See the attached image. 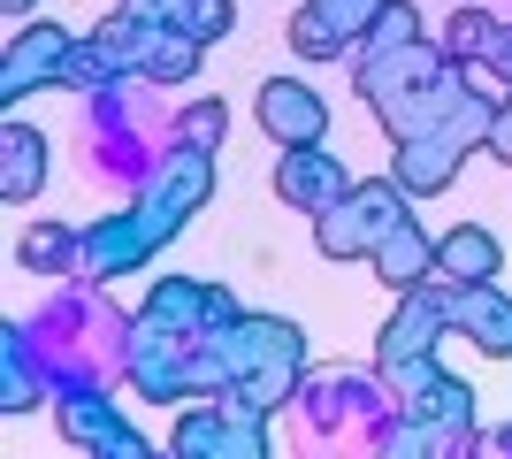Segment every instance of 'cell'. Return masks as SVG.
<instances>
[{
	"label": "cell",
	"instance_id": "19",
	"mask_svg": "<svg viewBox=\"0 0 512 459\" xmlns=\"http://www.w3.org/2000/svg\"><path fill=\"white\" fill-rule=\"evenodd\" d=\"M146 314H153V322H169V329H184V337H207V329H214V284L161 276V284L146 291Z\"/></svg>",
	"mask_w": 512,
	"mask_h": 459
},
{
	"label": "cell",
	"instance_id": "21",
	"mask_svg": "<svg viewBox=\"0 0 512 459\" xmlns=\"http://www.w3.org/2000/svg\"><path fill=\"white\" fill-rule=\"evenodd\" d=\"M123 77H130V62H123V54H115V46L100 39V31L69 46V77H62L69 92H123Z\"/></svg>",
	"mask_w": 512,
	"mask_h": 459
},
{
	"label": "cell",
	"instance_id": "25",
	"mask_svg": "<svg viewBox=\"0 0 512 459\" xmlns=\"http://www.w3.org/2000/svg\"><path fill=\"white\" fill-rule=\"evenodd\" d=\"M0 406H8V414H31V406H39V383H31V360H23V329H8V383H0Z\"/></svg>",
	"mask_w": 512,
	"mask_h": 459
},
{
	"label": "cell",
	"instance_id": "13",
	"mask_svg": "<svg viewBox=\"0 0 512 459\" xmlns=\"http://www.w3.org/2000/svg\"><path fill=\"white\" fill-rule=\"evenodd\" d=\"M451 329H459L474 352L512 360V299L497 284H451Z\"/></svg>",
	"mask_w": 512,
	"mask_h": 459
},
{
	"label": "cell",
	"instance_id": "11",
	"mask_svg": "<svg viewBox=\"0 0 512 459\" xmlns=\"http://www.w3.org/2000/svg\"><path fill=\"white\" fill-rule=\"evenodd\" d=\"M344 192H352V176H344L337 153H321V146H283V161H276V199H283V207L321 215V207H337Z\"/></svg>",
	"mask_w": 512,
	"mask_h": 459
},
{
	"label": "cell",
	"instance_id": "28",
	"mask_svg": "<svg viewBox=\"0 0 512 459\" xmlns=\"http://www.w3.org/2000/svg\"><path fill=\"white\" fill-rule=\"evenodd\" d=\"M0 8H8V16H23V8H31V0H0Z\"/></svg>",
	"mask_w": 512,
	"mask_h": 459
},
{
	"label": "cell",
	"instance_id": "3",
	"mask_svg": "<svg viewBox=\"0 0 512 459\" xmlns=\"http://www.w3.org/2000/svg\"><path fill=\"white\" fill-rule=\"evenodd\" d=\"M207 192H214V153H199V146H169L161 153L153 176H146V192H138V215H146L153 245H169L176 230L207 207Z\"/></svg>",
	"mask_w": 512,
	"mask_h": 459
},
{
	"label": "cell",
	"instance_id": "27",
	"mask_svg": "<svg viewBox=\"0 0 512 459\" xmlns=\"http://www.w3.org/2000/svg\"><path fill=\"white\" fill-rule=\"evenodd\" d=\"M490 153L512 169V92H505V108H497V123H490Z\"/></svg>",
	"mask_w": 512,
	"mask_h": 459
},
{
	"label": "cell",
	"instance_id": "12",
	"mask_svg": "<svg viewBox=\"0 0 512 459\" xmlns=\"http://www.w3.org/2000/svg\"><path fill=\"white\" fill-rule=\"evenodd\" d=\"M161 245H153L146 215L138 207H123V215H100L85 230V276H130V268H146Z\"/></svg>",
	"mask_w": 512,
	"mask_h": 459
},
{
	"label": "cell",
	"instance_id": "9",
	"mask_svg": "<svg viewBox=\"0 0 512 459\" xmlns=\"http://www.w3.org/2000/svg\"><path fill=\"white\" fill-rule=\"evenodd\" d=\"M62 437L77 444V452H92V459H146V437L115 414V398L85 391V383L62 391Z\"/></svg>",
	"mask_w": 512,
	"mask_h": 459
},
{
	"label": "cell",
	"instance_id": "1",
	"mask_svg": "<svg viewBox=\"0 0 512 459\" xmlns=\"http://www.w3.org/2000/svg\"><path fill=\"white\" fill-rule=\"evenodd\" d=\"M406 199L413 192L398 184V176H367V184H352L337 207H321V215H314L321 261H367V253L406 222Z\"/></svg>",
	"mask_w": 512,
	"mask_h": 459
},
{
	"label": "cell",
	"instance_id": "22",
	"mask_svg": "<svg viewBox=\"0 0 512 459\" xmlns=\"http://www.w3.org/2000/svg\"><path fill=\"white\" fill-rule=\"evenodd\" d=\"M497 31H505V23H497L490 8H459V16L444 23V54H451V62H490Z\"/></svg>",
	"mask_w": 512,
	"mask_h": 459
},
{
	"label": "cell",
	"instance_id": "6",
	"mask_svg": "<svg viewBox=\"0 0 512 459\" xmlns=\"http://www.w3.org/2000/svg\"><path fill=\"white\" fill-rule=\"evenodd\" d=\"M451 329V284L436 276V284H413L398 291V314H390L383 345H375V368H398V360H428V352L444 345Z\"/></svg>",
	"mask_w": 512,
	"mask_h": 459
},
{
	"label": "cell",
	"instance_id": "18",
	"mask_svg": "<svg viewBox=\"0 0 512 459\" xmlns=\"http://www.w3.org/2000/svg\"><path fill=\"white\" fill-rule=\"evenodd\" d=\"M46 184V138L31 123H0V199L8 207H31Z\"/></svg>",
	"mask_w": 512,
	"mask_h": 459
},
{
	"label": "cell",
	"instance_id": "5",
	"mask_svg": "<svg viewBox=\"0 0 512 459\" xmlns=\"http://www.w3.org/2000/svg\"><path fill=\"white\" fill-rule=\"evenodd\" d=\"M383 375H390V391H398L406 414L436 421V429H451V437H474V391L459 383V375L436 368V352H428V360H398V368H383Z\"/></svg>",
	"mask_w": 512,
	"mask_h": 459
},
{
	"label": "cell",
	"instance_id": "24",
	"mask_svg": "<svg viewBox=\"0 0 512 459\" xmlns=\"http://www.w3.org/2000/svg\"><path fill=\"white\" fill-rule=\"evenodd\" d=\"M222 131H230V108H222V100H192V108L176 115V146L214 153V146H222Z\"/></svg>",
	"mask_w": 512,
	"mask_h": 459
},
{
	"label": "cell",
	"instance_id": "17",
	"mask_svg": "<svg viewBox=\"0 0 512 459\" xmlns=\"http://www.w3.org/2000/svg\"><path fill=\"white\" fill-rule=\"evenodd\" d=\"M199 46H207V39H192L184 23H169L161 8H153V31H146V54H138V77H146V85H192V77H199Z\"/></svg>",
	"mask_w": 512,
	"mask_h": 459
},
{
	"label": "cell",
	"instance_id": "15",
	"mask_svg": "<svg viewBox=\"0 0 512 459\" xmlns=\"http://www.w3.org/2000/svg\"><path fill=\"white\" fill-rule=\"evenodd\" d=\"M497 268H505V245L482 222H451L436 238V276L444 284H497Z\"/></svg>",
	"mask_w": 512,
	"mask_h": 459
},
{
	"label": "cell",
	"instance_id": "7",
	"mask_svg": "<svg viewBox=\"0 0 512 459\" xmlns=\"http://www.w3.org/2000/svg\"><path fill=\"white\" fill-rule=\"evenodd\" d=\"M383 8H390V0H306L299 16H291V54H306V62H337V54H352V46L375 31Z\"/></svg>",
	"mask_w": 512,
	"mask_h": 459
},
{
	"label": "cell",
	"instance_id": "14",
	"mask_svg": "<svg viewBox=\"0 0 512 459\" xmlns=\"http://www.w3.org/2000/svg\"><path fill=\"white\" fill-rule=\"evenodd\" d=\"M459 161H467V146H459L451 131H421V138H398L390 176H398L413 199H428V192H444L451 176H459Z\"/></svg>",
	"mask_w": 512,
	"mask_h": 459
},
{
	"label": "cell",
	"instance_id": "4",
	"mask_svg": "<svg viewBox=\"0 0 512 459\" xmlns=\"http://www.w3.org/2000/svg\"><path fill=\"white\" fill-rule=\"evenodd\" d=\"M192 345H199V337H184V329L138 314V322H130V337H123V383H130L138 398H153V406L192 398Z\"/></svg>",
	"mask_w": 512,
	"mask_h": 459
},
{
	"label": "cell",
	"instance_id": "10",
	"mask_svg": "<svg viewBox=\"0 0 512 459\" xmlns=\"http://www.w3.org/2000/svg\"><path fill=\"white\" fill-rule=\"evenodd\" d=\"M253 123L276 138V146H321L329 100H321L314 85H299V77H268V85L253 92Z\"/></svg>",
	"mask_w": 512,
	"mask_h": 459
},
{
	"label": "cell",
	"instance_id": "2",
	"mask_svg": "<svg viewBox=\"0 0 512 459\" xmlns=\"http://www.w3.org/2000/svg\"><path fill=\"white\" fill-rule=\"evenodd\" d=\"M176 452L184 459H268V414L245 391H214L207 406L176 421Z\"/></svg>",
	"mask_w": 512,
	"mask_h": 459
},
{
	"label": "cell",
	"instance_id": "8",
	"mask_svg": "<svg viewBox=\"0 0 512 459\" xmlns=\"http://www.w3.org/2000/svg\"><path fill=\"white\" fill-rule=\"evenodd\" d=\"M69 31L62 23H23L16 39H8V54H0V100L16 108V100H31V92L62 85L69 77Z\"/></svg>",
	"mask_w": 512,
	"mask_h": 459
},
{
	"label": "cell",
	"instance_id": "16",
	"mask_svg": "<svg viewBox=\"0 0 512 459\" xmlns=\"http://www.w3.org/2000/svg\"><path fill=\"white\" fill-rule=\"evenodd\" d=\"M367 268H375V276H383L390 291H413V284H436V238H428L421 222H398V230H390L383 245H375V253H367Z\"/></svg>",
	"mask_w": 512,
	"mask_h": 459
},
{
	"label": "cell",
	"instance_id": "20",
	"mask_svg": "<svg viewBox=\"0 0 512 459\" xmlns=\"http://www.w3.org/2000/svg\"><path fill=\"white\" fill-rule=\"evenodd\" d=\"M16 261L31 276H69V268L85 261V230H69V222H31L16 238Z\"/></svg>",
	"mask_w": 512,
	"mask_h": 459
},
{
	"label": "cell",
	"instance_id": "26",
	"mask_svg": "<svg viewBox=\"0 0 512 459\" xmlns=\"http://www.w3.org/2000/svg\"><path fill=\"white\" fill-rule=\"evenodd\" d=\"M406 39H421V8H413V0H390L360 46H406ZM360 46H352V54H360Z\"/></svg>",
	"mask_w": 512,
	"mask_h": 459
},
{
	"label": "cell",
	"instance_id": "23",
	"mask_svg": "<svg viewBox=\"0 0 512 459\" xmlns=\"http://www.w3.org/2000/svg\"><path fill=\"white\" fill-rule=\"evenodd\" d=\"M169 23H184L192 39H230L237 31V0H153Z\"/></svg>",
	"mask_w": 512,
	"mask_h": 459
}]
</instances>
